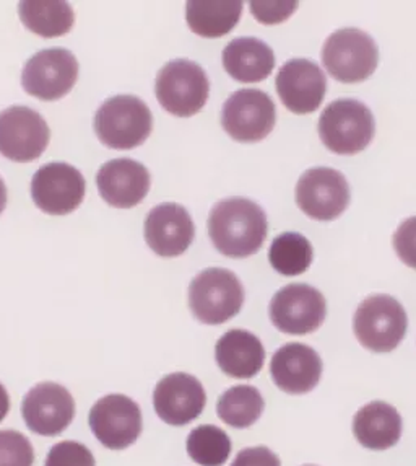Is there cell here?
<instances>
[{
  "mask_svg": "<svg viewBox=\"0 0 416 466\" xmlns=\"http://www.w3.org/2000/svg\"><path fill=\"white\" fill-rule=\"evenodd\" d=\"M5 206H7V187H5L4 179L0 178V214L4 212Z\"/></svg>",
  "mask_w": 416,
  "mask_h": 466,
  "instance_id": "e575fe53",
  "label": "cell"
},
{
  "mask_svg": "<svg viewBox=\"0 0 416 466\" xmlns=\"http://www.w3.org/2000/svg\"><path fill=\"white\" fill-rule=\"evenodd\" d=\"M45 466H96V461L86 445L65 441L49 451Z\"/></svg>",
  "mask_w": 416,
  "mask_h": 466,
  "instance_id": "f546056e",
  "label": "cell"
},
{
  "mask_svg": "<svg viewBox=\"0 0 416 466\" xmlns=\"http://www.w3.org/2000/svg\"><path fill=\"white\" fill-rule=\"evenodd\" d=\"M306 466H312V465H306Z\"/></svg>",
  "mask_w": 416,
  "mask_h": 466,
  "instance_id": "d590c367",
  "label": "cell"
},
{
  "mask_svg": "<svg viewBox=\"0 0 416 466\" xmlns=\"http://www.w3.org/2000/svg\"><path fill=\"white\" fill-rule=\"evenodd\" d=\"M187 453L201 466H222L230 459L232 441L223 429L199 426L187 437Z\"/></svg>",
  "mask_w": 416,
  "mask_h": 466,
  "instance_id": "83f0119b",
  "label": "cell"
},
{
  "mask_svg": "<svg viewBox=\"0 0 416 466\" xmlns=\"http://www.w3.org/2000/svg\"><path fill=\"white\" fill-rule=\"evenodd\" d=\"M207 403L201 381L189 373L176 372L158 381L154 391V411L170 426H185L201 416Z\"/></svg>",
  "mask_w": 416,
  "mask_h": 466,
  "instance_id": "2e32d148",
  "label": "cell"
},
{
  "mask_svg": "<svg viewBox=\"0 0 416 466\" xmlns=\"http://www.w3.org/2000/svg\"><path fill=\"white\" fill-rule=\"evenodd\" d=\"M270 319L285 334H309L324 323L327 303L317 289L308 284H290L280 289L270 302Z\"/></svg>",
  "mask_w": 416,
  "mask_h": 466,
  "instance_id": "30bf717a",
  "label": "cell"
},
{
  "mask_svg": "<svg viewBox=\"0 0 416 466\" xmlns=\"http://www.w3.org/2000/svg\"><path fill=\"white\" fill-rule=\"evenodd\" d=\"M312 245L311 241L296 232H285L272 241L269 249V261L275 271L282 276H300L309 269L312 263Z\"/></svg>",
  "mask_w": 416,
  "mask_h": 466,
  "instance_id": "4316f807",
  "label": "cell"
},
{
  "mask_svg": "<svg viewBox=\"0 0 416 466\" xmlns=\"http://www.w3.org/2000/svg\"><path fill=\"white\" fill-rule=\"evenodd\" d=\"M265 401L261 391L249 385H238L218 398L216 412L224 424L236 429L251 428L262 416Z\"/></svg>",
  "mask_w": 416,
  "mask_h": 466,
  "instance_id": "484cf974",
  "label": "cell"
},
{
  "mask_svg": "<svg viewBox=\"0 0 416 466\" xmlns=\"http://www.w3.org/2000/svg\"><path fill=\"white\" fill-rule=\"evenodd\" d=\"M216 364L233 379H253L262 370V342L246 329H230L216 341Z\"/></svg>",
  "mask_w": 416,
  "mask_h": 466,
  "instance_id": "44dd1931",
  "label": "cell"
},
{
  "mask_svg": "<svg viewBox=\"0 0 416 466\" xmlns=\"http://www.w3.org/2000/svg\"><path fill=\"white\" fill-rule=\"evenodd\" d=\"M270 375L278 389L290 395H304L316 389L322 375V360L316 350L301 342H290L273 354Z\"/></svg>",
  "mask_w": 416,
  "mask_h": 466,
  "instance_id": "d6986e66",
  "label": "cell"
},
{
  "mask_svg": "<svg viewBox=\"0 0 416 466\" xmlns=\"http://www.w3.org/2000/svg\"><path fill=\"white\" fill-rule=\"evenodd\" d=\"M8 410H10V398H8L7 390L4 389V385L0 383V422L5 420Z\"/></svg>",
  "mask_w": 416,
  "mask_h": 466,
  "instance_id": "836d02e7",
  "label": "cell"
},
{
  "mask_svg": "<svg viewBox=\"0 0 416 466\" xmlns=\"http://www.w3.org/2000/svg\"><path fill=\"white\" fill-rule=\"evenodd\" d=\"M150 183L147 167L131 158L111 160L96 175L101 198L119 209H131L144 201L150 191Z\"/></svg>",
  "mask_w": 416,
  "mask_h": 466,
  "instance_id": "ffe728a7",
  "label": "cell"
},
{
  "mask_svg": "<svg viewBox=\"0 0 416 466\" xmlns=\"http://www.w3.org/2000/svg\"><path fill=\"white\" fill-rule=\"evenodd\" d=\"M46 119L28 106L0 111V154L14 162H33L49 146Z\"/></svg>",
  "mask_w": 416,
  "mask_h": 466,
  "instance_id": "8fae6325",
  "label": "cell"
},
{
  "mask_svg": "<svg viewBox=\"0 0 416 466\" xmlns=\"http://www.w3.org/2000/svg\"><path fill=\"white\" fill-rule=\"evenodd\" d=\"M296 204L308 218L333 220L347 210L350 187L340 171L317 167L304 171L296 183Z\"/></svg>",
  "mask_w": 416,
  "mask_h": 466,
  "instance_id": "7c38bea8",
  "label": "cell"
},
{
  "mask_svg": "<svg viewBox=\"0 0 416 466\" xmlns=\"http://www.w3.org/2000/svg\"><path fill=\"white\" fill-rule=\"evenodd\" d=\"M243 14V2L193 0L185 5V20L195 35L220 38L232 32Z\"/></svg>",
  "mask_w": 416,
  "mask_h": 466,
  "instance_id": "cb8c5ba5",
  "label": "cell"
},
{
  "mask_svg": "<svg viewBox=\"0 0 416 466\" xmlns=\"http://www.w3.org/2000/svg\"><path fill=\"white\" fill-rule=\"evenodd\" d=\"M18 14L25 26L43 38H57L69 33L75 22L70 4L59 0L20 2Z\"/></svg>",
  "mask_w": 416,
  "mask_h": 466,
  "instance_id": "d4e9b609",
  "label": "cell"
},
{
  "mask_svg": "<svg viewBox=\"0 0 416 466\" xmlns=\"http://www.w3.org/2000/svg\"><path fill=\"white\" fill-rule=\"evenodd\" d=\"M277 111L269 95L255 88H243L224 101L222 125L238 142H259L275 127Z\"/></svg>",
  "mask_w": 416,
  "mask_h": 466,
  "instance_id": "9c48e42d",
  "label": "cell"
},
{
  "mask_svg": "<svg viewBox=\"0 0 416 466\" xmlns=\"http://www.w3.org/2000/svg\"><path fill=\"white\" fill-rule=\"evenodd\" d=\"M78 61L69 49L49 47L31 56L22 72L25 92L45 101H55L77 84Z\"/></svg>",
  "mask_w": 416,
  "mask_h": 466,
  "instance_id": "ba28073f",
  "label": "cell"
},
{
  "mask_svg": "<svg viewBox=\"0 0 416 466\" xmlns=\"http://www.w3.org/2000/svg\"><path fill=\"white\" fill-rule=\"evenodd\" d=\"M154 129L147 103L134 95H117L101 105L94 116V133L109 148L139 147Z\"/></svg>",
  "mask_w": 416,
  "mask_h": 466,
  "instance_id": "7a4b0ae2",
  "label": "cell"
},
{
  "mask_svg": "<svg viewBox=\"0 0 416 466\" xmlns=\"http://www.w3.org/2000/svg\"><path fill=\"white\" fill-rule=\"evenodd\" d=\"M154 94L170 115L193 116L207 103L210 82L199 64L189 59H174L158 72Z\"/></svg>",
  "mask_w": 416,
  "mask_h": 466,
  "instance_id": "5b68a950",
  "label": "cell"
},
{
  "mask_svg": "<svg viewBox=\"0 0 416 466\" xmlns=\"http://www.w3.org/2000/svg\"><path fill=\"white\" fill-rule=\"evenodd\" d=\"M296 7H298L296 2H253L251 12L259 22L272 25L283 22L293 14Z\"/></svg>",
  "mask_w": 416,
  "mask_h": 466,
  "instance_id": "1f68e13d",
  "label": "cell"
},
{
  "mask_svg": "<svg viewBox=\"0 0 416 466\" xmlns=\"http://www.w3.org/2000/svg\"><path fill=\"white\" fill-rule=\"evenodd\" d=\"M195 227L184 206L163 202L148 212L145 241L158 257H181L193 245Z\"/></svg>",
  "mask_w": 416,
  "mask_h": 466,
  "instance_id": "ac0fdd59",
  "label": "cell"
},
{
  "mask_svg": "<svg viewBox=\"0 0 416 466\" xmlns=\"http://www.w3.org/2000/svg\"><path fill=\"white\" fill-rule=\"evenodd\" d=\"M244 303V288L234 272L210 268L189 286V307L205 325H222L238 315Z\"/></svg>",
  "mask_w": 416,
  "mask_h": 466,
  "instance_id": "277c9868",
  "label": "cell"
},
{
  "mask_svg": "<svg viewBox=\"0 0 416 466\" xmlns=\"http://www.w3.org/2000/svg\"><path fill=\"white\" fill-rule=\"evenodd\" d=\"M376 133L371 109L358 100L332 101L319 117V136L333 154L353 156L368 147Z\"/></svg>",
  "mask_w": 416,
  "mask_h": 466,
  "instance_id": "3957f363",
  "label": "cell"
},
{
  "mask_svg": "<svg viewBox=\"0 0 416 466\" xmlns=\"http://www.w3.org/2000/svg\"><path fill=\"white\" fill-rule=\"evenodd\" d=\"M85 178L69 164L43 165L31 179V198L39 209L51 216H65L77 209L85 198Z\"/></svg>",
  "mask_w": 416,
  "mask_h": 466,
  "instance_id": "4fadbf2b",
  "label": "cell"
},
{
  "mask_svg": "<svg viewBox=\"0 0 416 466\" xmlns=\"http://www.w3.org/2000/svg\"><path fill=\"white\" fill-rule=\"evenodd\" d=\"M393 248L403 265L416 269V216L401 222L393 235Z\"/></svg>",
  "mask_w": 416,
  "mask_h": 466,
  "instance_id": "4dcf8cb0",
  "label": "cell"
},
{
  "mask_svg": "<svg viewBox=\"0 0 416 466\" xmlns=\"http://www.w3.org/2000/svg\"><path fill=\"white\" fill-rule=\"evenodd\" d=\"M278 96L296 115L316 111L327 94V78L322 69L309 59H292L278 70Z\"/></svg>",
  "mask_w": 416,
  "mask_h": 466,
  "instance_id": "e0dca14e",
  "label": "cell"
},
{
  "mask_svg": "<svg viewBox=\"0 0 416 466\" xmlns=\"http://www.w3.org/2000/svg\"><path fill=\"white\" fill-rule=\"evenodd\" d=\"M35 451L18 431H0V466H33Z\"/></svg>",
  "mask_w": 416,
  "mask_h": 466,
  "instance_id": "f1b7e54d",
  "label": "cell"
},
{
  "mask_svg": "<svg viewBox=\"0 0 416 466\" xmlns=\"http://www.w3.org/2000/svg\"><path fill=\"white\" fill-rule=\"evenodd\" d=\"M88 424L106 449L124 451L142 434V411L139 404L125 395H108L93 406Z\"/></svg>",
  "mask_w": 416,
  "mask_h": 466,
  "instance_id": "5bb4252c",
  "label": "cell"
},
{
  "mask_svg": "<svg viewBox=\"0 0 416 466\" xmlns=\"http://www.w3.org/2000/svg\"><path fill=\"white\" fill-rule=\"evenodd\" d=\"M223 67L234 80L257 84L275 67L273 49L257 38L233 39L223 51Z\"/></svg>",
  "mask_w": 416,
  "mask_h": 466,
  "instance_id": "603a6c76",
  "label": "cell"
},
{
  "mask_svg": "<svg viewBox=\"0 0 416 466\" xmlns=\"http://www.w3.org/2000/svg\"><path fill=\"white\" fill-rule=\"evenodd\" d=\"M322 64L342 84H358L370 78L378 67V45L358 28L332 33L322 47Z\"/></svg>",
  "mask_w": 416,
  "mask_h": 466,
  "instance_id": "8992f818",
  "label": "cell"
},
{
  "mask_svg": "<svg viewBox=\"0 0 416 466\" xmlns=\"http://www.w3.org/2000/svg\"><path fill=\"white\" fill-rule=\"evenodd\" d=\"M353 434L364 449L387 451L401 441V414L391 404L372 401L356 412Z\"/></svg>",
  "mask_w": 416,
  "mask_h": 466,
  "instance_id": "7402d4cb",
  "label": "cell"
},
{
  "mask_svg": "<svg viewBox=\"0 0 416 466\" xmlns=\"http://www.w3.org/2000/svg\"><path fill=\"white\" fill-rule=\"evenodd\" d=\"M407 311L393 297L371 296L355 313L353 329L362 348L372 352H391L407 334Z\"/></svg>",
  "mask_w": 416,
  "mask_h": 466,
  "instance_id": "52a82bcc",
  "label": "cell"
},
{
  "mask_svg": "<svg viewBox=\"0 0 416 466\" xmlns=\"http://www.w3.org/2000/svg\"><path fill=\"white\" fill-rule=\"evenodd\" d=\"M22 416L35 434L54 437L69 428L75 416V401L59 383H39L25 395Z\"/></svg>",
  "mask_w": 416,
  "mask_h": 466,
  "instance_id": "9a60e30c",
  "label": "cell"
},
{
  "mask_svg": "<svg viewBox=\"0 0 416 466\" xmlns=\"http://www.w3.org/2000/svg\"><path fill=\"white\" fill-rule=\"evenodd\" d=\"M267 216L257 202L228 198L216 202L208 218V235L215 248L228 258H247L262 248Z\"/></svg>",
  "mask_w": 416,
  "mask_h": 466,
  "instance_id": "6da1fadb",
  "label": "cell"
},
{
  "mask_svg": "<svg viewBox=\"0 0 416 466\" xmlns=\"http://www.w3.org/2000/svg\"><path fill=\"white\" fill-rule=\"evenodd\" d=\"M232 466H282L277 453L270 451L269 447H251L239 451Z\"/></svg>",
  "mask_w": 416,
  "mask_h": 466,
  "instance_id": "d6a6232c",
  "label": "cell"
}]
</instances>
